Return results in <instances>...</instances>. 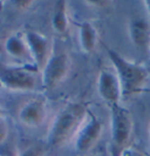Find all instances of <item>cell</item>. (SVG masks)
Returning <instances> with one entry per match:
<instances>
[{"label": "cell", "mask_w": 150, "mask_h": 156, "mask_svg": "<svg viewBox=\"0 0 150 156\" xmlns=\"http://www.w3.org/2000/svg\"><path fill=\"white\" fill-rule=\"evenodd\" d=\"M87 108L80 102H71L58 112L47 132V143L53 148H60L73 140L83 119Z\"/></svg>", "instance_id": "cell-1"}, {"label": "cell", "mask_w": 150, "mask_h": 156, "mask_svg": "<svg viewBox=\"0 0 150 156\" xmlns=\"http://www.w3.org/2000/svg\"><path fill=\"white\" fill-rule=\"evenodd\" d=\"M107 54L122 87L123 98L141 94L150 81V73L145 66L130 61L117 52L107 49Z\"/></svg>", "instance_id": "cell-2"}, {"label": "cell", "mask_w": 150, "mask_h": 156, "mask_svg": "<svg viewBox=\"0 0 150 156\" xmlns=\"http://www.w3.org/2000/svg\"><path fill=\"white\" fill-rule=\"evenodd\" d=\"M134 121L130 112L120 103L110 106V154L119 156L129 147Z\"/></svg>", "instance_id": "cell-3"}, {"label": "cell", "mask_w": 150, "mask_h": 156, "mask_svg": "<svg viewBox=\"0 0 150 156\" xmlns=\"http://www.w3.org/2000/svg\"><path fill=\"white\" fill-rule=\"evenodd\" d=\"M103 133V125L95 113L87 109L86 116L73 137V149L79 155H86L97 144Z\"/></svg>", "instance_id": "cell-4"}, {"label": "cell", "mask_w": 150, "mask_h": 156, "mask_svg": "<svg viewBox=\"0 0 150 156\" xmlns=\"http://www.w3.org/2000/svg\"><path fill=\"white\" fill-rule=\"evenodd\" d=\"M0 85L14 92H30L38 85L35 70L0 62Z\"/></svg>", "instance_id": "cell-5"}, {"label": "cell", "mask_w": 150, "mask_h": 156, "mask_svg": "<svg viewBox=\"0 0 150 156\" xmlns=\"http://www.w3.org/2000/svg\"><path fill=\"white\" fill-rule=\"evenodd\" d=\"M72 60L66 51L55 52L49 56L48 61L41 69V83L47 89H52L61 83L71 70Z\"/></svg>", "instance_id": "cell-6"}, {"label": "cell", "mask_w": 150, "mask_h": 156, "mask_svg": "<svg viewBox=\"0 0 150 156\" xmlns=\"http://www.w3.org/2000/svg\"><path fill=\"white\" fill-rule=\"evenodd\" d=\"M96 90L101 100L107 102L109 106L117 105L123 98L122 87L113 67L101 68L96 79Z\"/></svg>", "instance_id": "cell-7"}, {"label": "cell", "mask_w": 150, "mask_h": 156, "mask_svg": "<svg viewBox=\"0 0 150 156\" xmlns=\"http://www.w3.org/2000/svg\"><path fill=\"white\" fill-rule=\"evenodd\" d=\"M48 115V103L45 96L38 95L20 107L18 117L27 128H38L45 123Z\"/></svg>", "instance_id": "cell-8"}, {"label": "cell", "mask_w": 150, "mask_h": 156, "mask_svg": "<svg viewBox=\"0 0 150 156\" xmlns=\"http://www.w3.org/2000/svg\"><path fill=\"white\" fill-rule=\"evenodd\" d=\"M24 38L31 54L32 62L35 69L41 70L53 53V46L48 37L35 31H27L24 33Z\"/></svg>", "instance_id": "cell-9"}, {"label": "cell", "mask_w": 150, "mask_h": 156, "mask_svg": "<svg viewBox=\"0 0 150 156\" xmlns=\"http://www.w3.org/2000/svg\"><path fill=\"white\" fill-rule=\"evenodd\" d=\"M128 35L134 46L148 48L150 42V21L142 16L131 18L128 21Z\"/></svg>", "instance_id": "cell-10"}, {"label": "cell", "mask_w": 150, "mask_h": 156, "mask_svg": "<svg viewBox=\"0 0 150 156\" xmlns=\"http://www.w3.org/2000/svg\"><path fill=\"white\" fill-rule=\"evenodd\" d=\"M79 45L85 54H92L99 42V32L92 21L85 20L79 25Z\"/></svg>", "instance_id": "cell-11"}, {"label": "cell", "mask_w": 150, "mask_h": 156, "mask_svg": "<svg viewBox=\"0 0 150 156\" xmlns=\"http://www.w3.org/2000/svg\"><path fill=\"white\" fill-rule=\"evenodd\" d=\"M5 51L11 58L16 60H30L32 62L31 54L24 38V34H12L5 41ZM33 63V62H32Z\"/></svg>", "instance_id": "cell-12"}, {"label": "cell", "mask_w": 150, "mask_h": 156, "mask_svg": "<svg viewBox=\"0 0 150 156\" xmlns=\"http://www.w3.org/2000/svg\"><path fill=\"white\" fill-rule=\"evenodd\" d=\"M52 28L53 31L60 34L65 35L69 30V14H68V5L66 1H56L53 12H52Z\"/></svg>", "instance_id": "cell-13"}, {"label": "cell", "mask_w": 150, "mask_h": 156, "mask_svg": "<svg viewBox=\"0 0 150 156\" xmlns=\"http://www.w3.org/2000/svg\"><path fill=\"white\" fill-rule=\"evenodd\" d=\"M45 155V150L38 147V146H31L28 148L24 149L23 151L19 153L18 156H44Z\"/></svg>", "instance_id": "cell-14"}, {"label": "cell", "mask_w": 150, "mask_h": 156, "mask_svg": "<svg viewBox=\"0 0 150 156\" xmlns=\"http://www.w3.org/2000/svg\"><path fill=\"white\" fill-rule=\"evenodd\" d=\"M8 135V127L5 119H0V144H2Z\"/></svg>", "instance_id": "cell-15"}, {"label": "cell", "mask_w": 150, "mask_h": 156, "mask_svg": "<svg viewBox=\"0 0 150 156\" xmlns=\"http://www.w3.org/2000/svg\"><path fill=\"white\" fill-rule=\"evenodd\" d=\"M119 156H147L144 155L142 151H140L138 149L134 148L131 146H129L128 148H126Z\"/></svg>", "instance_id": "cell-16"}, {"label": "cell", "mask_w": 150, "mask_h": 156, "mask_svg": "<svg viewBox=\"0 0 150 156\" xmlns=\"http://www.w3.org/2000/svg\"><path fill=\"white\" fill-rule=\"evenodd\" d=\"M86 4H88L89 6L95 8H103L106 6H108L110 4V1H106V0H100V1H96V0H90V1H86Z\"/></svg>", "instance_id": "cell-17"}, {"label": "cell", "mask_w": 150, "mask_h": 156, "mask_svg": "<svg viewBox=\"0 0 150 156\" xmlns=\"http://www.w3.org/2000/svg\"><path fill=\"white\" fill-rule=\"evenodd\" d=\"M143 4H144V7L147 9V13H148V16H149V18H150V0L143 1Z\"/></svg>", "instance_id": "cell-18"}, {"label": "cell", "mask_w": 150, "mask_h": 156, "mask_svg": "<svg viewBox=\"0 0 150 156\" xmlns=\"http://www.w3.org/2000/svg\"><path fill=\"white\" fill-rule=\"evenodd\" d=\"M0 119H4V112L0 109Z\"/></svg>", "instance_id": "cell-19"}, {"label": "cell", "mask_w": 150, "mask_h": 156, "mask_svg": "<svg viewBox=\"0 0 150 156\" xmlns=\"http://www.w3.org/2000/svg\"><path fill=\"white\" fill-rule=\"evenodd\" d=\"M148 51H149V56H150V42H149V46H148Z\"/></svg>", "instance_id": "cell-20"}, {"label": "cell", "mask_w": 150, "mask_h": 156, "mask_svg": "<svg viewBox=\"0 0 150 156\" xmlns=\"http://www.w3.org/2000/svg\"><path fill=\"white\" fill-rule=\"evenodd\" d=\"M149 140H150V123H149Z\"/></svg>", "instance_id": "cell-21"}]
</instances>
